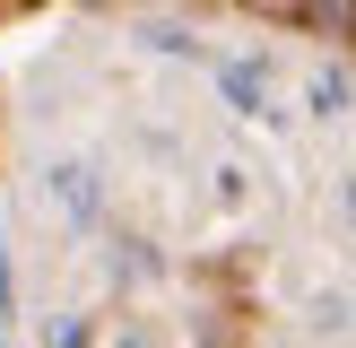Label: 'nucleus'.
I'll use <instances>...</instances> for the list:
<instances>
[{
  "label": "nucleus",
  "instance_id": "1",
  "mask_svg": "<svg viewBox=\"0 0 356 348\" xmlns=\"http://www.w3.org/2000/svg\"><path fill=\"white\" fill-rule=\"evenodd\" d=\"M226 96H235L243 113H261V70H252V61H235V70H226Z\"/></svg>",
  "mask_w": 356,
  "mask_h": 348
}]
</instances>
